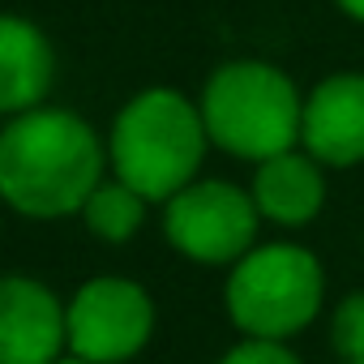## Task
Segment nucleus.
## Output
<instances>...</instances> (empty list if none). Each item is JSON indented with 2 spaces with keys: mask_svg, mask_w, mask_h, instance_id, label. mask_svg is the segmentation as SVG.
Listing matches in <instances>:
<instances>
[{
  "mask_svg": "<svg viewBox=\"0 0 364 364\" xmlns=\"http://www.w3.org/2000/svg\"><path fill=\"white\" fill-rule=\"evenodd\" d=\"M107 171V137L69 107H31L0 129V202L22 219L82 215Z\"/></svg>",
  "mask_w": 364,
  "mask_h": 364,
  "instance_id": "f257e3e1",
  "label": "nucleus"
},
{
  "mask_svg": "<svg viewBox=\"0 0 364 364\" xmlns=\"http://www.w3.org/2000/svg\"><path fill=\"white\" fill-rule=\"evenodd\" d=\"M206 150H210V133L202 107L171 86L137 90L116 112L107 133L112 176L137 189L146 202H167L189 180H198Z\"/></svg>",
  "mask_w": 364,
  "mask_h": 364,
  "instance_id": "f03ea898",
  "label": "nucleus"
},
{
  "mask_svg": "<svg viewBox=\"0 0 364 364\" xmlns=\"http://www.w3.org/2000/svg\"><path fill=\"white\" fill-rule=\"evenodd\" d=\"M202 120L210 146L232 159L262 163L279 150L300 146V112L304 95L296 82L270 60H228L202 86Z\"/></svg>",
  "mask_w": 364,
  "mask_h": 364,
  "instance_id": "7ed1b4c3",
  "label": "nucleus"
},
{
  "mask_svg": "<svg viewBox=\"0 0 364 364\" xmlns=\"http://www.w3.org/2000/svg\"><path fill=\"white\" fill-rule=\"evenodd\" d=\"M326 300V270L304 245H253L223 283V304L245 338H296L309 330Z\"/></svg>",
  "mask_w": 364,
  "mask_h": 364,
  "instance_id": "20e7f679",
  "label": "nucleus"
},
{
  "mask_svg": "<svg viewBox=\"0 0 364 364\" xmlns=\"http://www.w3.org/2000/svg\"><path fill=\"white\" fill-rule=\"evenodd\" d=\"M257 202L232 180L198 176L163 202L167 245L198 266H232L257 245Z\"/></svg>",
  "mask_w": 364,
  "mask_h": 364,
  "instance_id": "39448f33",
  "label": "nucleus"
},
{
  "mask_svg": "<svg viewBox=\"0 0 364 364\" xmlns=\"http://www.w3.org/2000/svg\"><path fill=\"white\" fill-rule=\"evenodd\" d=\"M154 334V300L141 283L120 274L86 279L65 304L69 351L95 364H129Z\"/></svg>",
  "mask_w": 364,
  "mask_h": 364,
  "instance_id": "423d86ee",
  "label": "nucleus"
},
{
  "mask_svg": "<svg viewBox=\"0 0 364 364\" xmlns=\"http://www.w3.org/2000/svg\"><path fill=\"white\" fill-rule=\"evenodd\" d=\"M300 146L330 171L364 163V73L338 69L304 95Z\"/></svg>",
  "mask_w": 364,
  "mask_h": 364,
  "instance_id": "0eeeda50",
  "label": "nucleus"
},
{
  "mask_svg": "<svg viewBox=\"0 0 364 364\" xmlns=\"http://www.w3.org/2000/svg\"><path fill=\"white\" fill-rule=\"evenodd\" d=\"M65 351V300L31 274H5L0 279V364H52Z\"/></svg>",
  "mask_w": 364,
  "mask_h": 364,
  "instance_id": "6e6552de",
  "label": "nucleus"
},
{
  "mask_svg": "<svg viewBox=\"0 0 364 364\" xmlns=\"http://www.w3.org/2000/svg\"><path fill=\"white\" fill-rule=\"evenodd\" d=\"M253 202H257V215L266 223H279V228H309L321 206H326V167L304 150V146H291V150H279L262 163H253Z\"/></svg>",
  "mask_w": 364,
  "mask_h": 364,
  "instance_id": "1a4fd4ad",
  "label": "nucleus"
},
{
  "mask_svg": "<svg viewBox=\"0 0 364 364\" xmlns=\"http://www.w3.org/2000/svg\"><path fill=\"white\" fill-rule=\"evenodd\" d=\"M56 82L52 39L18 14H0V116L43 107Z\"/></svg>",
  "mask_w": 364,
  "mask_h": 364,
  "instance_id": "9d476101",
  "label": "nucleus"
},
{
  "mask_svg": "<svg viewBox=\"0 0 364 364\" xmlns=\"http://www.w3.org/2000/svg\"><path fill=\"white\" fill-rule=\"evenodd\" d=\"M146 198L137 189H129L124 180H99L95 193L82 206V223L95 240L103 245H129L141 228H146Z\"/></svg>",
  "mask_w": 364,
  "mask_h": 364,
  "instance_id": "9b49d317",
  "label": "nucleus"
},
{
  "mask_svg": "<svg viewBox=\"0 0 364 364\" xmlns=\"http://www.w3.org/2000/svg\"><path fill=\"white\" fill-rule=\"evenodd\" d=\"M330 343L338 360H364V291H351L330 313Z\"/></svg>",
  "mask_w": 364,
  "mask_h": 364,
  "instance_id": "f8f14e48",
  "label": "nucleus"
},
{
  "mask_svg": "<svg viewBox=\"0 0 364 364\" xmlns=\"http://www.w3.org/2000/svg\"><path fill=\"white\" fill-rule=\"evenodd\" d=\"M219 364H304V360L279 338H240L236 347L223 351Z\"/></svg>",
  "mask_w": 364,
  "mask_h": 364,
  "instance_id": "ddd939ff",
  "label": "nucleus"
},
{
  "mask_svg": "<svg viewBox=\"0 0 364 364\" xmlns=\"http://www.w3.org/2000/svg\"><path fill=\"white\" fill-rule=\"evenodd\" d=\"M334 9H338V14H347L351 22H360V26H364V0H334Z\"/></svg>",
  "mask_w": 364,
  "mask_h": 364,
  "instance_id": "4468645a",
  "label": "nucleus"
},
{
  "mask_svg": "<svg viewBox=\"0 0 364 364\" xmlns=\"http://www.w3.org/2000/svg\"><path fill=\"white\" fill-rule=\"evenodd\" d=\"M52 364H95V360H82V355H73V351H65V355H56Z\"/></svg>",
  "mask_w": 364,
  "mask_h": 364,
  "instance_id": "2eb2a0df",
  "label": "nucleus"
},
{
  "mask_svg": "<svg viewBox=\"0 0 364 364\" xmlns=\"http://www.w3.org/2000/svg\"><path fill=\"white\" fill-rule=\"evenodd\" d=\"M338 364H364V360H338Z\"/></svg>",
  "mask_w": 364,
  "mask_h": 364,
  "instance_id": "dca6fc26",
  "label": "nucleus"
}]
</instances>
